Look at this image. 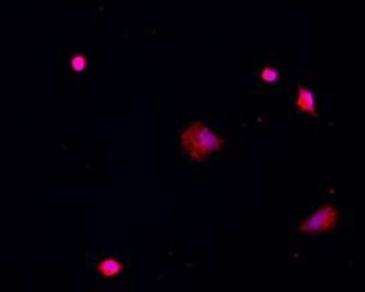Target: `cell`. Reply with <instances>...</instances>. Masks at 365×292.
I'll list each match as a JSON object with an SVG mask.
<instances>
[{
  "label": "cell",
  "instance_id": "2",
  "mask_svg": "<svg viewBox=\"0 0 365 292\" xmlns=\"http://www.w3.org/2000/svg\"><path fill=\"white\" fill-rule=\"evenodd\" d=\"M339 221V211L331 205H323L314 211L302 225L299 226V233L304 236L324 233L331 231Z\"/></svg>",
  "mask_w": 365,
  "mask_h": 292
},
{
  "label": "cell",
  "instance_id": "1",
  "mask_svg": "<svg viewBox=\"0 0 365 292\" xmlns=\"http://www.w3.org/2000/svg\"><path fill=\"white\" fill-rule=\"evenodd\" d=\"M181 144L185 153L195 161H199L222 147V139L202 123L189 124L181 134Z\"/></svg>",
  "mask_w": 365,
  "mask_h": 292
},
{
  "label": "cell",
  "instance_id": "6",
  "mask_svg": "<svg viewBox=\"0 0 365 292\" xmlns=\"http://www.w3.org/2000/svg\"><path fill=\"white\" fill-rule=\"evenodd\" d=\"M71 66H72L73 71L81 72L86 68V59L83 56H75L71 61Z\"/></svg>",
  "mask_w": 365,
  "mask_h": 292
},
{
  "label": "cell",
  "instance_id": "3",
  "mask_svg": "<svg viewBox=\"0 0 365 292\" xmlns=\"http://www.w3.org/2000/svg\"><path fill=\"white\" fill-rule=\"evenodd\" d=\"M297 105L302 112H307L312 116H316V109H314V96L313 92L306 89L304 86H299L298 89V98H297Z\"/></svg>",
  "mask_w": 365,
  "mask_h": 292
},
{
  "label": "cell",
  "instance_id": "5",
  "mask_svg": "<svg viewBox=\"0 0 365 292\" xmlns=\"http://www.w3.org/2000/svg\"><path fill=\"white\" fill-rule=\"evenodd\" d=\"M281 72L277 69V68H271V66H265L262 68L261 71V81L264 84H268V85H275L281 81Z\"/></svg>",
  "mask_w": 365,
  "mask_h": 292
},
{
  "label": "cell",
  "instance_id": "4",
  "mask_svg": "<svg viewBox=\"0 0 365 292\" xmlns=\"http://www.w3.org/2000/svg\"><path fill=\"white\" fill-rule=\"evenodd\" d=\"M96 268L98 271L106 277V278H110V277H115L118 276L123 270V264L116 260V258H103L101 260L98 264H96Z\"/></svg>",
  "mask_w": 365,
  "mask_h": 292
}]
</instances>
